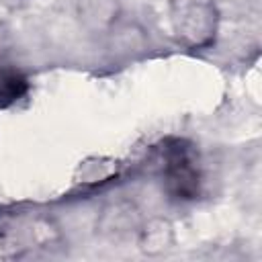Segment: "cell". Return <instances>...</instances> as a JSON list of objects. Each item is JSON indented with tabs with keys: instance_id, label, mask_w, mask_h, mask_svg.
Here are the masks:
<instances>
[{
	"instance_id": "1",
	"label": "cell",
	"mask_w": 262,
	"mask_h": 262,
	"mask_svg": "<svg viewBox=\"0 0 262 262\" xmlns=\"http://www.w3.org/2000/svg\"><path fill=\"white\" fill-rule=\"evenodd\" d=\"M164 188L174 201H194L201 194L203 172L194 145L182 137H170L160 147Z\"/></svg>"
},
{
	"instance_id": "2",
	"label": "cell",
	"mask_w": 262,
	"mask_h": 262,
	"mask_svg": "<svg viewBox=\"0 0 262 262\" xmlns=\"http://www.w3.org/2000/svg\"><path fill=\"white\" fill-rule=\"evenodd\" d=\"M29 92V78L16 68H0V108L23 100Z\"/></svg>"
}]
</instances>
